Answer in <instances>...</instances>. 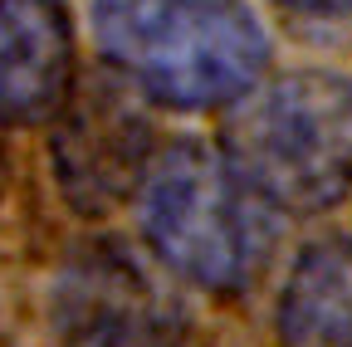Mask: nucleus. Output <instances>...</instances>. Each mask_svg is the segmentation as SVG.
Returning <instances> with one entry per match:
<instances>
[{"label": "nucleus", "instance_id": "1", "mask_svg": "<svg viewBox=\"0 0 352 347\" xmlns=\"http://www.w3.org/2000/svg\"><path fill=\"white\" fill-rule=\"evenodd\" d=\"M94 30L113 74L166 108L235 103L270 64L245 0H94Z\"/></svg>", "mask_w": 352, "mask_h": 347}, {"label": "nucleus", "instance_id": "2", "mask_svg": "<svg viewBox=\"0 0 352 347\" xmlns=\"http://www.w3.org/2000/svg\"><path fill=\"white\" fill-rule=\"evenodd\" d=\"M152 259L210 293H245L274 254V205L206 142H166L142 177Z\"/></svg>", "mask_w": 352, "mask_h": 347}, {"label": "nucleus", "instance_id": "3", "mask_svg": "<svg viewBox=\"0 0 352 347\" xmlns=\"http://www.w3.org/2000/svg\"><path fill=\"white\" fill-rule=\"evenodd\" d=\"M226 108L220 157L274 210H328L352 191V78L298 69Z\"/></svg>", "mask_w": 352, "mask_h": 347}, {"label": "nucleus", "instance_id": "4", "mask_svg": "<svg viewBox=\"0 0 352 347\" xmlns=\"http://www.w3.org/2000/svg\"><path fill=\"white\" fill-rule=\"evenodd\" d=\"M50 323L59 347H182L186 303L138 245L94 235L54 279Z\"/></svg>", "mask_w": 352, "mask_h": 347}, {"label": "nucleus", "instance_id": "5", "mask_svg": "<svg viewBox=\"0 0 352 347\" xmlns=\"http://www.w3.org/2000/svg\"><path fill=\"white\" fill-rule=\"evenodd\" d=\"M138 89L118 74H98L78 83L64 98L54 122V177L59 191L78 215H108L142 191V177L152 166V122Z\"/></svg>", "mask_w": 352, "mask_h": 347}, {"label": "nucleus", "instance_id": "6", "mask_svg": "<svg viewBox=\"0 0 352 347\" xmlns=\"http://www.w3.org/2000/svg\"><path fill=\"white\" fill-rule=\"evenodd\" d=\"M74 78V25L64 0H0V122H50Z\"/></svg>", "mask_w": 352, "mask_h": 347}, {"label": "nucleus", "instance_id": "7", "mask_svg": "<svg viewBox=\"0 0 352 347\" xmlns=\"http://www.w3.org/2000/svg\"><path fill=\"white\" fill-rule=\"evenodd\" d=\"M284 347H352V240L333 235L298 254L279 293Z\"/></svg>", "mask_w": 352, "mask_h": 347}, {"label": "nucleus", "instance_id": "8", "mask_svg": "<svg viewBox=\"0 0 352 347\" xmlns=\"http://www.w3.org/2000/svg\"><path fill=\"white\" fill-rule=\"evenodd\" d=\"M279 5L298 10V15H352V0H279Z\"/></svg>", "mask_w": 352, "mask_h": 347}, {"label": "nucleus", "instance_id": "9", "mask_svg": "<svg viewBox=\"0 0 352 347\" xmlns=\"http://www.w3.org/2000/svg\"><path fill=\"white\" fill-rule=\"evenodd\" d=\"M0 191H6V152H0Z\"/></svg>", "mask_w": 352, "mask_h": 347}]
</instances>
